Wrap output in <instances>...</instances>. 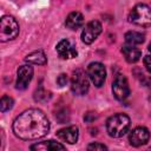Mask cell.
Segmentation results:
<instances>
[{"label":"cell","mask_w":151,"mask_h":151,"mask_svg":"<svg viewBox=\"0 0 151 151\" xmlns=\"http://www.w3.org/2000/svg\"><path fill=\"white\" fill-rule=\"evenodd\" d=\"M14 134L22 140H37L50 131V122L39 109H28L20 113L12 125Z\"/></svg>","instance_id":"cell-1"},{"label":"cell","mask_w":151,"mask_h":151,"mask_svg":"<svg viewBox=\"0 0 151 151\" xmlns=\"http://www.w3.org/2000/svg\"><path fill=\"white\" fill-rule=\"evenodd\" d=\"M131 126L130 117L125 113H116L111 116L106 122V131L110 137L120 138L123 137Z\"/></svg>","instance_id":"cell-2"},{"label":"cell","mask_w":151,"mask_h":151,"mask_svg":"<svg viewBox=\"0 0 151 151\" xmlns=\"http://www.w3.org/2000/svg\"><path fill=\"white\" fill-rule=\"evenodd\" d=\"M129 20L142 27H151V8L145 4H137L130 12Z\"/></svg>","instance_id":"cell-3"},{"label":"cell","mask_w":151,"mask_h":151,"mask_svg":"<svg viewBox=\"0 0 151 151\" xmlns=\"http://www.w3.org/2000/svg\"><path fill=\"white\" fill-rule=\"evenodd\" d=\"M19 34V25L12 15H4L0 21V40L2 42L13 40Z\"/></svg>","instance_id":"cell-4"},{"label":"cell","mask_w":151,"mask_h":151,"mask_svg":"<svg viewBox=\"0 0 151 151\" xmlns=\"http://www.w3.org/2000/svg\"><path fill=\"white\" fill-rule=\"evenodd\" d=\"M90 88L88 76L83 70H76L71 78V90L76 96H84Z\"/></svg>","instance_id":"cell-5"},{"label":"cell","mask_w":151,"mask_h":151,"mask_svg":"<svg viewBox=\"0 0 151 151\" xmlns=\"http://www.w3.org/2000/svg\"><path fill=\"white\" fill-rule=\"evenodd\" d=\"M86 73L88 76L90 80L94 84V86L100 87V86L104 85L105 78H106V70H105V66L101 63L93 61V63L88 64Z\"/></svg>","instance_id":"cell-6"},{"label":"cell","mask_w":151,"mask_h":151,"mask_svg":"<svg viewBox=\"0 0 151 151\" xmlns=\"http://www.w3.org/2000/svg\"><path fill=\"white\" fill-rule=\"evenodd\" d=\"M112 93L119 101H124L130 96V86L127 79L123 74H117L112 83Z\"/></svg>","instance_id":"cell-7"},{"label":"cell","mask_w":151,"mask_h":151,"mask_svg":"<svg viewBox=\"0 0 151 151\" xmlns=\"http://www.w3.org/2000/svg\"><path fill=\"white\" fill-rule=\"evenodd\" d=\"M101 31H103V27H101V24L98 20H92V21L87 22L85 25L83 32H81V40H83V42L86 44V45L92 44L99 37Z\"/></svg>","instance_id":"cell-8"},{"label":"cell","mask_w":151,"mask_h":151,"mask_svg":"<svg viewBox=\"0 0 151 151\" xmlns=\"http://www.w3.org/2000/svg\"><path fill=\"white\" fill-rule=\"evenodd\" d=\"M150 139V132L145 126H137L129 134V143L131 146L139 147L145 145Z\"/></svg>","instance_id":"cell-9"},{"label":"cell","mask_w":151,"mask_h":151,"mask_svg":"<svg viewBox=\"0 0 151 151\" xmlns=\"http://www.w3.org/2000/svg\"><path fill=\"white\" fill-rule=\"evenodd\" d=\"M33 78V67L31 65H22L17 71V90H26Z\"/></svg>","instance_id":"cell-10"},{"label":"cell","mask_w":151,"mask_h":151,"mask_svg":"<svg viewBox=\"0 0 151 151\" xmlns=\"http://www.w3.org/2000/svg\"><path fill=\"white\" fill-rule=\"evenodd\" d=\"M57 53L61 59H72L76 58L78 55V52L76 50V47L67 40V39H63L57 44Z\"/></svg>","instance_id":"cell-11"},{"label":"cell","mask_w":151,"mask_h":151,"mask_svg":"<svg viewBox=\"0 0 151 151\" xmlns=\"http://www.w3.org/2000/svg\"><path fill=\"white\" fill-rule=\"evenodd\" d=\"M57 137L61 142H65L68 144H74V143H77V140L79 138V129L76 125H71V126L60 129L57 132Z\"/></svg>","instance_id":"cell-12"},{"label":"cell","mask_w":151,"mask_h":151,"mask_svg":"<svg viewBox=\"0 0 151 151\" xmlns=\"http://www.w3.org/2000/svg\"><path fill=\"white\" fill-rule=\"evenodd\" d=\"M122 53H123L125 60L127 63H131V64L132 63H137L142 57L140 50L134 47V45H127V44L124 45L122 47Z\"/></svg>","instance_id":"cell-13"},{"label":"cell","mask_w":151,"mask_h":151,"mask_svg":"<svg viewBox=\"0 0 151 151\" xmlns=\"http://www.w3.org/2000/svg\"><path fill=\"white\" fill-rule=\"evenodd\" d=\"M29 149L38 150V151H57V150H65L66 146L54 140H45V142H40V143L32 145Z\"/></svg>","instance_id":"cell-14"},{"label":"cell","mask_w":151,"mask_h":151,"mask_svg":"<svg viewBox=\"0 0 151 151\" xmlns=\"http://www.w3.org/2000/svg\"><path fill=\"white\" fill-rule=\"evenodd\" d=\"M65 25L67 28L70 29H78L79 27H81L84 25V17L80 12H71L67 18H66V21H65Z\"/></svg>","instance_id":"cell-15"},{"label":"cell","mask_w":151,"mask_h":151,"mask_svg":"<svg viewBox=\"0 0 151 151\" xmlns=\"http://www.w3.org/2000/svg\"><path fill=\"white\" fill-rule=\"evenodd\" d=\"M25 61H27L28 64H34V65H46L47 58H46V54L44 53V51L38 50V51H34V52L27 54L25 57Z\"/></svg>","instance_id":"cell-16"},{"label":"cell","mask_w":151,"mask_h":151,"mask_svg":"<svg viewBox=\"0 0 151 151\" xmlns=\"http://www.w3.org/2000/svg\"><path fill=\"white\" fill-rule=\"evenodd\" d=\"M125 41L127 45H140L145 40V35L142 34L140 32L136 31H129L125 33Z\"/></svg>","instance_id":"cell-17"},{"label":"cell","mask_w":151,"mask_h":151,"mask_svg":"<svg viewBox=\"0 0 151 151\" xmlns=\"http://www.w3.org/2000/svg\"><path fill=\"white\" fill-rule=\"evenodd\" d=\"M51 97H52L51 92H47L42 87H39L34 92V100L38 101V103H46V101H48L51 99Z\"/></svg>","instance_id":"cell-18"},{"label":"cell","mask_w":151,"mask_h":151,"mask_svg":"<svg viewBox=\"0 0 151 151\" xmlns=\"http://www.w3.org/2000/svg\"><path fill=\"white\" fill-rule=\"evenodd\" d=\"M13 105H14V100H13L12 97H9L7 94L1 97V99H0V111L2 113H5L6 111H9L13 107Z\"/></svg>","instance_id":"cell-19"},{"label":"cell","mask_w":151,"mask_h":151,"mask_svg":"<svg viewBox=\"0 0 151 151\" xmlns=\"http://www.w3.org/2000/svg\"><path fill=\"white\" fill-rule=\"evenodd\" d=\"M55 118L60 124H63V123H65L70 119L68 112L66 110H60V111H58V113H55Z\"/></svg>","instance_id":"cell-20"},{"label":"cell","mask_w":151,"mask_h":151,"mask_svg":"<svg viewBox=\"0 0 151 151\" xmlns=\"http://www.w3.org/2000/svg\"><path fill=\"white\" fill-rule=\"evenodd\" d=\"M97 118H98V114H97V112H93V111H88V112H86L85 116H84V120H85L86 123H92V122H94Z\"/></svg>","instance_id":"cell-21"},{"label":"cell","mask_w":151,"mask_h":151,"mask_svg":"<svg viewBox=\"0 0 151 151\" xmlns=\"http://www.w3.org/2000/svg\"><path fill=\"white\" fill-rule=\"evenodd\" d=\"M87 150H107V146L104 145V144H100V143H91L87 145L86 147Z\"/></svg>","instance_id":"cell-22"},{"label":"cell","mask_w":151,"mask_h":151,"mask_svg":"<svg viewBox=\"0 0 151 151\" xmlns=\"http://www.w3.org/2000/svg\"><path fill=\"white\" fill-rule=\"evenodd\" d=\"M57 84H58L60 87L65 86V85L67 84V74L60 73V74L58 76V78H57Z\"/></svg>","instance_id":"cell-23"},{"label":"cell","mask_w":151,"mask_h":151,"mask_svg":"<svg viewBox=\"0 0 151 151\" xmlns=\"http://www.w3.org/2000/svg\"><path fill=\"white\" fill-rule=\"evenodd\" d=\"M144 66L151 73V55H145L144 57Z\"/></svg>","instance_id":"cell-24"},{"label":"cell","mask_w":151,"mask_h":151,"mask_svg":"<svg viewBox=\"0 0 151 151\" xmlns=\"http://www.w3.org/2000/svg\"><path fill=\"white\" fill-rule=\"evenodd\" d=\"M145 85H146V86L149 87V90H150V94H151V78L146 80V83H145ZM150 100H151V96H150Z\"/></svg>","instance_id":"cell-25"},{"label":"cell","mask_w":151,"mask_h":151,"mask_svg":"<svg viewBox=\"0 0 151 151\" xmlns=\"http://www.w3.org/2000/svg\"><path fill=\"white\" fill-rule=\"evenodd\" d=\"M149 51L151 52V42H150V45H149Z\"/></svg>","instance_id":"cell-26"},{"label":"cell","mask_w":151,"mask_h":151,"mask_svg":"<svg viewBox=\"0 0 151 151\" xmlns=\"http://www.w3.org/2000/svg\"><path fill=\"white\" fill-rule=\"evenodd\" d=\"M150 149H151V146H150Z\"/></svg>","instance_id":"cell-27"}]
</instances>
